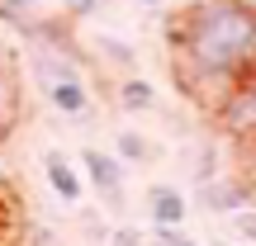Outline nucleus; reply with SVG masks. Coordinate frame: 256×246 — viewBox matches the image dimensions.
Returning <instances> with one entry per match:
<instances>
[{"label":"nucleus","instance_id":"13","mask_svg":"<svg viewBox=\"0 0 256 246\" xmlns=\"http://www.w3.org/2000/svg\"><path fill=\"white\" fill-rule=\"evenodd\" d=\"M152 246H194L180 232V223H152Z\"/></svg>","mask_w":256,"mask_h":246},{"label":"nucleus","instance_id":"11","mask_svg":"<svg viewBox=\"0 0 256 246\" xmlns=\"http://www.w3.org/2000/svg\"><path fill=\"white\" fill-rule=\"evenodd\" d=\"M0 19H10V24L24 28L28 19H38V0H0Z\"/></svg>","mask_w":256,"mask_h":246},{"label":"nucleus","instance_id":"8","mask_svg":"<svg viewBox=\"0 0 256 246\" xmlns=\"http://www.w3.org/2000/svg\"><path fill=\"white\" fill-rule=\"evenodd\" d=\"M114 100H119L128 114H147V109H156V85L147 81V76H124V81L114 85Z\"/></svg>","mask_w":256,"mask_h":246},{"label":"nucleus","instance_id":"2","mask_svg":"<svg viewBox=\"0 0 256 246\" xmlns=\"http://www.w3.org/2000/svg\"><path fill=\"white\" fill-rule=\"evenodd\" d=\"M214 123H218V133L232 137V142H252L256 137V66L232 85L228 100L214 109Z\"/></svg>","mask_w":256,"mask_h":246},{"label":"nucleus","instance_id":"1","mask_svg":"<svg viewBox=\"0 0 256 246\" xmlns=\"http://www.w3.org/2000/svg\"><path fill=\"white\" fill-rule=\"evenodd\" d=\"M166 43H171V62L242 81L256 66V5L252 0H194L166 24Z\"/></svg>","mask_w":256,"mask_h":246},{"label":"nucleus","instance_id":"15","mask_svg":"<svg viewBox=\"0 0 256 246\" xmlns=\"http://www.w3.org/2000/svg\"><path fill=\"white\" fill-rule=\"evenodd\" d=\"M110 246H152V242H147L138 228H114L110 232Z\"/></svg>","mask_w":256,"mask_h":246},{"label":"nucleus","instance_id":"16","mask_svg":"<svg viewBox=\"0 0 256 246\" xmlns=\"http://www.w3.org/2000/svg\"><path fill=\"white\" fill-rule=\"evenodd\" d=\"M100 5H104V0H66V14H72V19H90Z\"/></svg>","mask_w":256,"mask_h":246},{"label":"nucleus","instance_id":"3","mask_svg":"<svg viewBox=\"0 0 256 246\" xmlns=\"http://www.w3.org/2000/svg\"><path fill=\"white\" fill-rule=\"evenodd\" d=\"M81 171L90 175V185L100 190L104 209L110 213H124V161L100 147H81Z\"/></svg>","mask_w":256,"mask_h":246},{"label":"nucleus","instance_id":"9","mask_svg":"<svg viewBox=\"0 0 256 246\" xmlns=\"http://www.w3.org/2000/svg\"><path fill=\"white\" fill-rule=\"evenodd\" d=\"M114 152H119V161H124V166H147V161L156 156V147L147 142L142 133H133V128H124V133L114 137Z\"/></svg>","mask_w":256,"mask_h":246},{"label":"nucleus","instance_id":"4","mask_svg":"<svg viewBox=\"0 0 256 246\" xmlns=\"http://www.w3.org/2000/svg\"><path fill=\"white\" fill-rule=\"evenodd\" d=\"M19 114H24V76H19L14 47L0 38V137L19 123Z\"/></svg>","mask_w":256,"mask_h":246},{"label":"nucleus","instance_id":"5","mask_svg":"<svg viewBox=\"0 0 256 246\" xmlns=\"http://www.w3.org/2000/svg\"><path fill=\"white\" fill-rule=\"evenodd\" d=\"M247 204H256V194H252V185L242 180V175H228V180H204V185H200V209H204V213L228 218V213L247 209Z\"/></svg>","mask_w":256,"mask_h":246},{"label":"nucleus","instance_id":"6","mask_svg":"<svg viewBox=\"0 0 256 246\" xmlns=\"http://www.w3.org/2000/svg\"><path fill=\"white\" fill-rule=\"evenodd\" d=\"M43 175H48V185H52V194L62 204H81L86 199V180L76 175V166L66 161L57 147H48V152H43Z\"/></svg>","mask_w":256,"mask_h":246},{"label":"nucleus","instance_id":"14","mask_svg":"<svg viewBox=\"0 0 256 246\" xmlns=\"http://www.w3.org/2000/svg\"><path fill=\"white\" fill-rule=\"evenodd\" d=\"M238 175L252 185V194H256V137L252 142H238Z\"/></svg>","mask_w":256,"mask_h":246},{"label":"nucleus","instance_id":"18","mask_svg":"<svg viewBox=\"0 0 256 246\" xmlns=\"http://www.w3.org/2000/svg\"><path fill=\"white\" fill-rule=\"evenodd\" d=\"M0 194H5V161H0Z\"/></svg>","mask_w":256,"mask_h":246},{"label":"nucleus","instance_id":"7","mask_svg":"<svg viewBox=\"0 0 256 246\" xmlns=\"http://www.w3.org/2000/svg\"><path fill=\"white\" fill-rule=\"evenodd\" d=\"M147 218L152 223H180L185 228V213H190V199L180 194V185H147Z\"/></svg>","mask_w":256,"mask_h":246},{"label":"nucleus","instance_id":"12","mask_svg":"<svg viewBox=\"0 0 256 246\" xmlns=\"http://www.w3.org/2000/svg\"><path fill=\"white\" fill-rule=\"evenodd\" d=\"M228 223H232V232H238L247 246H256V204H247V209H238V213H228Z\"/></svg>","mask_w":256,"mask_h":246},{"label":"nucleus","instance_id":"17","mask_svg":"<svg viewBox=\"0 0 256 246\" xmlns=\"http://www.w3.org/2000/svg\"><path fill=\"white\" fill-rule=\"evenodd\" d=\"M138 5H147V9H166L171 0H138Z\"/></svg>","mask_w":256,"mask_h":246},{"label":"nucleus","instance_id":"10","mask_svg":"<svg viewBox=\"0 0 256 246\" xmlns=\"http://www.w3.org/2000/svg\"><path fill=\"white\" fill-rule=\"evenodd\" d=\"M95 47H100V62L119 66V71H133V66H138V52H133L128 43H124V38H100Z\"/></svg>","mask_w":256,"mask_h":246}]
</instances>
